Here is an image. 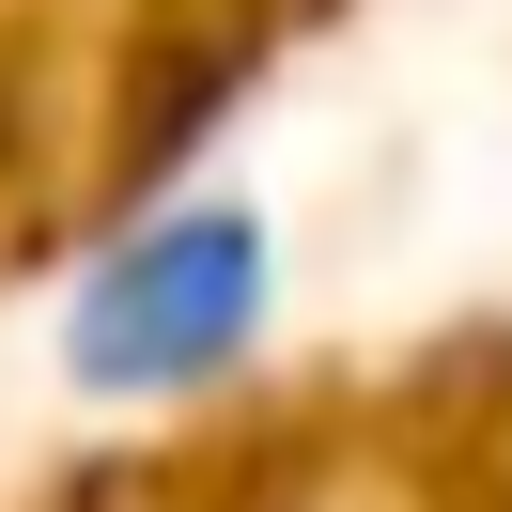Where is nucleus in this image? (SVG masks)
<instances>
[{"instance_id":"nucleus-1","label":"nucleus","mask_w":512,"mask_h":512,"mask_svg":"<svg viewBox=\"0 0 512 512\" xmlns=\"http://www.w3.org/2000/svg\"><path fill=\"white\" fill-rule=\"evenodd\" d=\"M249 326H264V233L233 218V202H187V218L125 233V249L78 280L63 373L78 388H187V373H218Z\"/></svg>"}]
</instances>
